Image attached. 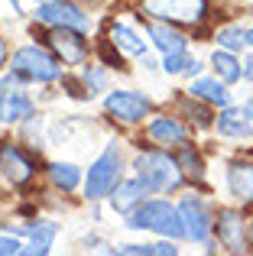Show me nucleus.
Wrapping results in <instances>:
<instances>
[{
    "instance_id": "obj_25",
    "label": "nucleus",
    "mask_w": 253,
    "mask_h": 256,
    "mask_svg": "<svg viewBox=\"0 0 253 256\" xmlns=\"http://www.w3.org/2000/svg\"><path fill=\"white\" fill-rule=\"evenodd\" d=\"M78 78H82L84 88H88L91 98H98L101 91H108V84H110V72H108V65H104V62H98V65H91V62L82 65V75H78Z\"/></svg>"
},
{
    "instance_id": "obj_10",
    "label": "nucleus",
    "mask_w": 253,
    "mask_h": 256,
    "mask_svg": "<svg viewBox=\"0 0 253 256\" xmlns=\"http://www.w3.org/2000/svg\"><path fill=\"white\" fill-rule=\"evenodd\" d=\"M32 20L42 23L46 30L49 26H65V30H82V32L91 30V16L75 0H46V4H36Z\"/></svg>"
},
{
    "instance_id": "obj_12",
    "label": "nucleus",
    "mask_w": 253,
    "mask_h": 256,
    "mask_svg": "<svg viewBox=\"0 0 253 256\" xmlns=\"http://www.w3.org/2000/svg\"><path fill=\"white\" fill-rule=\"evenodd\" d=\"M0 172H4L6 185H13V188H23V185H30V182L36 178L32 159L26 156L16 143H10V140L0 143Z\"/></svg>"
},
{
    "instance_id": "obj_36",
    "label": "nucleus",
    "mask_w": 253,
    "mask_h": 256,
    "mask_svg": "<svg viewBox=\"0 0 253 256\" xmlns=\"http://www.w3.org/2000/svg\"><path fill=\"white\" fill-rule=\"evenodd\" d=\"M247 237H250V250H253V220L247 224Z\"/></svg>"
},
{
    "instance_id": "obj_32",
    "label": "nucleus",
    "mask_w": 253,
    "mask_h": 256,
    "mask_svg": "<svg viewBox=\"0 0 253 256\" xmlns=\"http://www.w3.org/2000/svg\"><path fill=\"white\" fill-rule=\"evenodd\" d=\"M244 82H250L253 84V52L247 58H244Z\"/></svg>"
},
{
    "instance_id": "obj_29",
    "label": "nucleus",
    "mask_w": 253,
    "mask_h": 256,
    "mask_svg": "<svg viewBox=\"0 0 253 256\" xmlns=\"http://www.w3.org/2000/svg\"><path fill=\"white\" fill-rule=\"evenodd\" d=\"M0 256H23V240H20L16 234L0 237Z\"/></svg>"
},
{
    "instance_id": "obj_35",
    "label": "nucleus",
    "mask_w": 253,
    "mask_h": 256,
    "mask_svg": "<svg viewBox=\"0 0 253 256\" xmlns=\"http://www.w3.org/2000/svg\"><path fill=\"white\" fill-rule=\"evenodd\" d=\"M247 49H253V23L247 26Z\"/></svg>"
},
{
    "instance_id": "obj_28",
    "label": "nucleus",
    "mask_w": 253,
    "mask_h": 256,
    "mask_svg": "<svg viewBox=\"0 0 253 256\" xmlns=\"http://www.w3.org/2000/svg\"><path fill=\"white\" fill-rule=\"evenodd\" d=\"M188 62H192L188 49H182V52H169V56H162V72H166V75H185Z\"/></svg>"
},
{
    "instance_id": "obj_8",
    "label": "nucleus",
    "mask_w": 253,
    "mask_h": 256,
    "mask_svg": "<svg viewBox=\"0 0 253 256\" xmlns=\"http://www.w3.org/2000/svg\"><path fill=\"white\" fill-rule=\"evenodd\" d=\"M150 110H152V100L143 91L117 88V91H108V98H104V114L124 126L143 124V117H150Z\"/></svg>"
},
{
    "instance_id": "obj_17",
    "label": "nucleus",
    "mask_w": 253,
    "mask_h": 256,
    "mask_svg": "<svg viewBox=\"0 0 253 256\" xmlns=\"http://www.w3.org/2000/svg\"><path fill=\"white\" fill-rule=\"evenodd\" d=\"M146 194H150V188L143 185V178L140 175H133V178H120V185L110 192V211L120 214V218H126V214H133L140 204L146 201Z\"/></svg>"
},
{
    "instance_id": "obj_6",
    "label": "nucleus",
    "mask_w": 253,
    "mask_h": 256,
    "mask_svg": "<svg viewBox=\"0 0 253 256\" xmlns=\"http://www.w3.org/2000/svg\"><path fill=\"white\" fill-rule=\"evenodd\" d=\"M26 78H20L13 68L0 75V124H26L36 117V100L26 94Z\"/></svg>"
},
{
    "instance_id": "obj_9",
    "label": "nucleus",
    "mask_w": 253,
    "mask_h": 256,
    "mask_svg": "<svg viewBox=\"0 0 253 256\" xmlns=\"http://www.w3.org/2000/svg\"><path fill=\"white\" fill-rule=\"evenodd\" d=\"M46 46L62 58V65H72V68H82V65H88V58H91L88 32H82V30L49 26V32H46Z\"/></svg>"
},
{
    "instance_id": "obj_22",
    "label": "nucleus",
    "mask_w": 253,
    "mask_h": 256,
    "mask_svg": "<svg viewBox=\"0 0 253 256\" xmlns=\"http://www.w3.org/2000/svg\"><path fill=\"white\" fill-rule=\"evenodd\" d=\"M178 114H182V117L188 120L192 126H198V130H208V126H214V114H211V104H204V100L192 98L188 91H185V98H178Z\"/></svg>"
},
{
    "instance_id": "obj_19",
    "label": "nucleus",
    "mask_w": 253,
    "mask_h": 256,
    "mask_svg": "<svg viewBox=\"0 0 253 256\" xmlns=\"http://www.w3.org/2000/svg\"><path fill=\"white\" fill-rule=\"evenodd\" d=\"M108 42L114 46V49H120L124 56H130V58H143L146 52H150V42H146L130 23H124V20H114V23L108 26Z\"/></svg>"
},
{
    "instance_id": "obj_1",
    "label": "nucleus",
    "mask_w": 253,
    "mask_h": 256,
    "mask_svg": "<svg viewBox=\"0 0 253 256\" xmlns=\"http://www.w3.org/2000/svg\"><path fill=\"white\" fill-rule=\"evenodd\" d=\"M133 175L143 178V185L150 188V194H169V192H178L185 185V172H182V162L178 156H172L166 146H146L133 156Z\"/></svg>"
},
{
    "instance_id": "obj_27",
    "label": "nucleus",
    "mask_w": 253,
    "mask_h": 256,
    "mask_svg": "<svg viewBox=\"0 0 253 256\" xmlns=\"http://www.w3.org/2000/svg\"><path fill=\"white\" fill-rule=\"evenodd\" d=\"M178 162H182V172L188 182H204V159L195 146H182L178 150Z\"/></svg>"
},
{
    "instance_id": "obj_39",
    "label": "nucleus",
    "mask_w": 253,
    "mask_h": 256,
    "mask_svg": "<svg viewBox=\"0 0 253 256\" xmlns=\"http://www.w3.org/2000/svg\"><path fill=\"white\" fill-rule=\"evenodd\" d=\"M0 175H4V172H0Z\"/></svg>"
},
{
    "instance_id": "obj_38",
    "label": "nucleus",
    "mask_w": 253,
    "mask_h": 256,
    "mask_svg": "<svg viewBox=\"0 0 253 256\" xmlns=\"http://www.w3.org/2000/svg\"><path fill=\"white\" fill-rule=\"evenodd\" d=\"M237 4H250V0H237Z\"/></svg>"
},
{
    "instance_id": "obj_11",
    "label": "nucleus",
    "mask_w": 253,
    "mask_h": 256,
    "mask_svg": "<svg viewBox=\"0 0 253 256\" xmlns=\"http://www.w3.org/2000/svg\"><path fill=\"white\" fill-rule=\"evenodd\" d=\"M214 237L228 253H247L250 237H247V220L237 208H221L214 214Z\"/></svg>"
},
{
    "instance_id": "obj_34",
    "label": "nucleus",
    "mask_w": 253,
    "mask_h": 256,
    "mask_svg": "<svg viewBox=\"0 0 253 256\" xmlns=\"http://www.w3.org/2000/svg\"><path fill=\"white\" fill-rule=\"evenodd\" d=\"M6 4L13 6V16H16V13H23V10H20V4H23V0H6Z\"/></svg>"
},
{
    "instance_id": "obj_3",
    "label": "nucleus",
    "mask_w": 253,
    "mask_h": 256,
    "mask_svg": "<svg viewBox=\"0 0 253 256\" xmlns=\"http://www.w3.org/2000/svg\"><path fill=\"white\" fill-rule=\"evenodd\" d=\"M126 227L130 230H150L169 240H185V224L182 214H178V204H172L166 198H146L133 214H126Z\"/></svg>"
},
{
    "instance_id": "obj_26",
    "label": "nucleus",
    "mask_w": 253,
    "mask_h": 256,
    "mask_svg": "<svg viewBox=\"0 0 253 256\" xmlns=\"http://www.w3.org/2000/svg\"><path fill=\"white\" fill-rule=\"evenodd\" d=\"M214 42L221 49H230V52H244L247 49V26L244 23H228L214 32Z\"/></svg>"
},
{
    "instance_id": "obj_7",
    "label": "nucleus",
    "mask_w": 253,
    "mask_h": 256,
    "mask_svg": "<svg viewBox=\"0 0 253 256\" xmlns=\"http://www.w3.org/2000/svg\"><path fill=\"white\" fill-rule=\"evenodd\" d=\"M178 214H182L185 224V240L188 244H208L211 234H214V214H211L208 201L202 194L188 192L178 198Z\"/></svg>"
},
{
    "instance_id": "obj_24",
    "label": "nucleus",
    "mask_w": 253,
    "mask_h": 256,
    "mask_svg": "<svg viewBox=\"0 0 253 256\" xmlns=\"http://www.w3.org/2000/svg\"><path fill=\"white\" fill-rule=\"evenodd\" d=\"M114 253H120V256H176L178 246H176V240L162 237L156 244H120Z\"/></svg>"
},
{
    "instance_id": "obj_23",
    "label": "nucleus",
    "mask_w": 253,
    "mask_h": 256,
    "mask_svg": "<svg viewBox=\"0 0 253 256\" xmlns=\"http://www.w3.org/2000/svg\"><path fill=\"white\" fill-rule=\"evenodd\" d=\"M49 182L58 188V192H75V188H82L84 185V175H82V169H78L75 162H49Z\"/></svg>"
},
{
    "instance_id": "obj_37",
    "label": "nucleus",
    "mask_w": 253,
    "mask_h": 256,
    "mask_svg": "<svg viewBox=\"0 0 253 256\" xmlns=\"http://www.w3.org/2000/svg\"><path fill=\"white\" fill-rule=\"evenodd\" d=\"M32 4H46V0H32Z\"/></svg>"
},
{
    "instance_id": "obj_20",
    "label": "nucleus",
    "mask_w": 253,
    "mask_h": 256,
    "mask_svg": "<svg viewBox=\"0 0 253 256\" xmlns=\"http://www.w3.org/2000/svg\"><path fill=\"white\" fill-rule=\"evenodd\" d=\"M228 88H230V84H224L218 75H211V78L198 75V78H192L188 94H192V98H198V100H204V104H211L214 110H221V107L234 104V94H230Z\"/></svg>"
},
{
    "instance_id": "obj_31",
    "label": "nucleus",
    "mask_w": 253,
    "mask_h": 256,
    "mask_svg": "<svg viewBox=\"0 0 253 256\" xmlns=\"http://www.w3.org/2000/svg\"><path fill=\"white\" fill-rule=\"evenodd\" d=\"M202 68H204V62L192 58V62H188V68H185V78H198V75H202Z\"/></svg>"
},
{
    "instance_id": "obj_18",
    "label": "nucleus",
    "mask_w": 253,
    "mask_h": 256,
    "mask_svg": "<svg viewBox=\"0 0 253 256\" xmlns=\"http://www.w3.org/2000/svg\"><path fill=\"white\" fill-rule=\"evenodd\" d=\"M214 130L221 133L224 140H250L253 136V120L247 117L244 107H221V114L214 117Z\"/></svg>"
},
{
    "instance_id": "obj_4",
    "label": "nucleus",
    "mask_w": 253,
    "mask_h": 256,
    "mask_svg": "<svg viewBox=\"0 0 253 256\" xmlns=\"http://www.w3.org/2000/svg\"><path fill=\"white\" fill-rule=\"evenodd\" d=\"M124 152L117 143H108L104 146V152L94 159V162L88 166V172H84V201L88 204H98V201H108L110 192H114L117 185H120L124 178Z\"/></svg>"
},
{
    "instance_id": "obj_14",
    "label": "nucleus",
    "mask_w": 253,
    "mask_h": 256,
    "mask_svg": "<svg viewBox=\"0 0 253 256\" xmlns=\"http://www.w3.org/2000/svg\"><path fill=\"white\" fill-rule=\"evenodd\" d=\"M58 230H62V227H58L56 220H30L26 227H16L13 234H16V237H26L23 256H49Z\"/></svg>"
},
{
    "instance_id": "obj_16",
    "label": "nucleus",
    "mask_w": 253,
    "mask_h": 256,
    "mask_svg": "<svg viewBox=\"0 0 253 256\" xmlns=\"http://www.w3.org/2000/svg\"><path fill=\"white\" fill-rule=\"evenodd\" d=\"M146 36H150V46L159 56L182 52V49H188V42H192L176 23H162V20H146Z\"/></svg>"
},
{
    "instance_id": "obj_33",
    "label": "nucleus",
    "mask_w": 253,
    "mask_h": 256,
    "mask_svg": "<svg viewBox=\"0 0 253 256\" xmlns=\"http://www.w3.org/2000/svg\"><path fill=\"white\" fill-rule=\"evenodd\" d=\"M244 110H247V117L253 120V94H250V98H247V104H244Z\"/></svg>"
},
{
    "instance_id": "obj_5",
    "label": "nucleus",
    "mask_w": 253,
    "mask_h": 256,
    "mask_svg": "<svg viewBox=\"0 0 253 256\" xmlns=\"http://www.w3.org/2000/svg\"><path fill=\"white\" fill-rule=\"evenodd\" d=\"M143 20H162L176 26H202L211 16V0H140Z\"/></svg>"
},
{
    "instance_id": "obj_13",
    "label": "nucleus",
    "mask_w": 253,
    "mask_h": 256,
    "mask_svg": "<svg viewBox=\"0 0 253 256\" xmlns=\"http://www.w3.org/2000/svg\"><path fill=\"white\" fill-rule=\"evenodd\" d=\"M146 136H150V143L166 146V150H182V146H188V126L172 114H159L146 124Z\"/></svg>"
},
{
    "instance_id": "obj_2",
    "label": "nucleus",
    "mask_w": 253,
    "mask_h": 256,
    "mask_svg": "<svg viewBox=\"0 0 253 256\" xmlns=\"http://www.w3.org/2000/svg\"><path fill=\"white\" fill-rule=\"evenodd\" d=\"M20 78H26L30 84H52V82H62L65 75V65L49 46H39V42H30V46H20V49L10 52V65Z\"/></svg>"
},
{
    "instance_id": "obj_21",
    "label": "nucleus",
    "mask_w": 253,
    "mask_h": 256,
    "mask_svg": "<svg viewBox=\"0 0 253 256\" xmlns=\"http://www.w3.org/2000/svg\"><path fill=\"white\" fill-rule=\"evenodd\" d=\"M208 65H211V72H214V75L221 78L224 84H237V82H244V58H237V52L221 49V46H218V49L211 52Z\"/></svg>"
},
{
    "instance_id": "obj_30",
    "label": "nucleus",
    "mask_w": 253,
    "mask_h": 256,
    "mask_svg": "<svg viewBox=\"0 0 253 256\" xmlns=\"http://www.w3.org/2000/svg\"><path fill=\"white\" fill-rule=\"evenodd\" d=\"M6 65H10V46H6L4 32H0V75L6 72Z\"/></svg>"
},
{
    "instance_id": "obj_15",
    "label": "nucleus",
    "mask_w": 253,
    "mask_h": 256,
    "mask_svg": "<svg viewBox=\"0 0 253 256\" xmlns=\"http://www.w3.org/2000/svg\"><path fill=\"white\" fill-rule=\"evenodd\" d=\"M224 185L237 204H253V159H230L224 169Z\"/></svg>"
}]
</instances>
